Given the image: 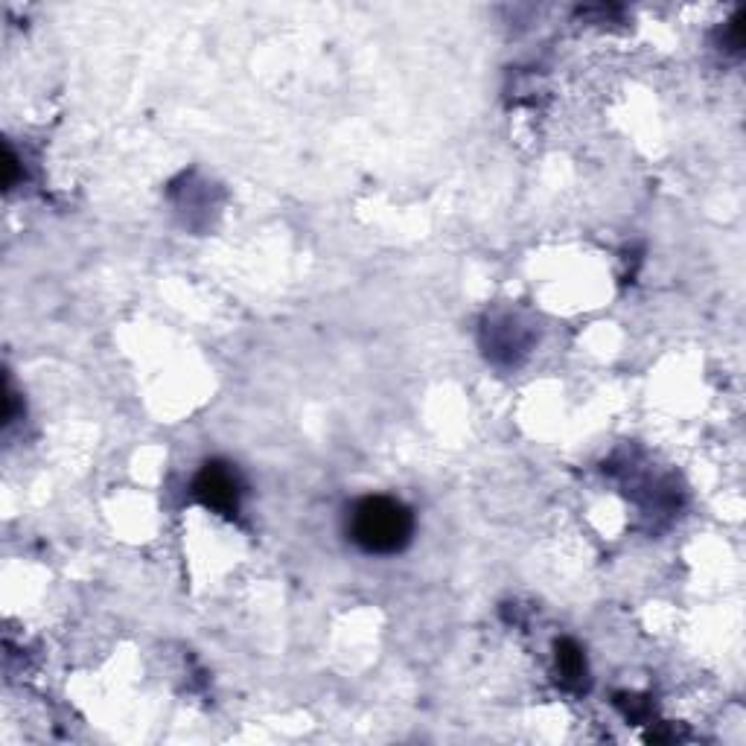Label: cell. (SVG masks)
Masks as SVG:
<instances>
[{
	"label": "cell",
	"mask_w": 746,
	"mask_h": 746,
	"mask_svg": "<svg viewBox=\"0 0 746 746\" xmlns=\"http://www.w3.org/2000/svg\"><path fill=\"white\" fill-rule=\"evenodd\" d=\"M414 534L411 510L388 496H368L350 513V540L368 554H397Z\"/></svg>",
	"instance_id": "cell-1"
},
{
	"label": "cell",
	"mask_w": 746,
	"mask_h": 746,
	"mask_svg": "<svg viewBox=\"0 0 746 746\" xmlns=\"http://www.w3.org/2000/svg\"><path fill=\"white\" fill-rule=\"evenodd\" d=\"M196 499L219 513H234L239 505V478L228 464H207L193 487Z\"/></svg>",
	"instance_id": "cell-2"
},
{
	"label": "cell",
	"mask_w": 746,
	"mask_h": 746,
	"mask_svg": "<svg viewBox=\"0 0 746 746\" xmlns=\"http://www.w3.org/2000/svg\"><path fill=\"white\" fill-rule=\"evenodd\" d=\"M557 665L566 679H577L583 674V653L575 642H560L557 645Z\"/></svg>",
	"instance_id": "cell-3"
},
{
	"label": "cell",
	"mask_w": 746,
	"mask_h": 746,
	"mask_svg": "<svg viewBox=\"0 0 746 746\" xmlns=\"http://www.w3.org/2000/svg\"><path fill=\"white\" fill-rule=\"evenodd\" d=\"M12 181H15V158L12 152H6V187H12Z\"/></svg>",
	"instance_id": "cell-4"
}]
</instances>
